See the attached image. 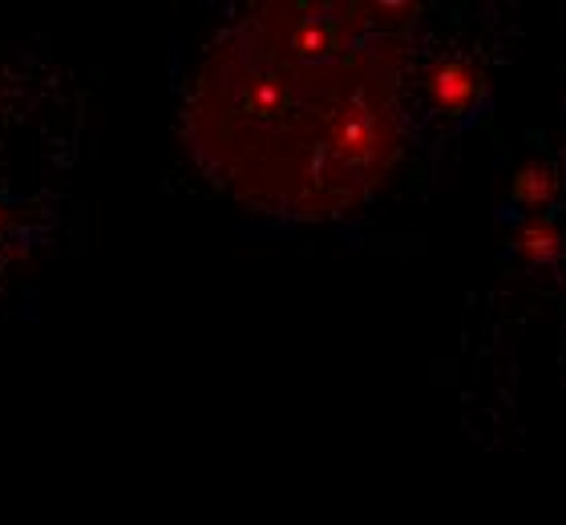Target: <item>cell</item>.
Returning <instances> with one entry per match:
<instances>
[{
  "mask_svg": "<svg viewBox=\"0 0 566 525\" xmlns=\"http://www.w3.org/2000/svg\"><path fill=\"white\" fill-rule=\"evenodd\" d=\"M563 246H566V234L563 227L555 222V214H526V219L514 227L510 234V251L522 259V263H531V267H551L563 259Z\"/></svg>",
  "mask_w": 566,
  "mask_h": 525,
  "instance_id": "3957f363",
  "label": "cell"
},
{
  "mask_svg": "<svg viewBox=\"0 0 566 525\" xmlns=\"http://www.w3.org/2000/svg\"><path fill=\"white\" fill-rule=\"evenodd\" d=\"M0 227H4V207H0Z\"/></svg>",
  "mask_w": 566,
  "mask_h": 525,
  "instance_id": "5b68a950",
  "label": "cell"
},
{
  "mask_svg": "<svg viewBox=\"0 0 566 525\" xmlns=\"http://www.w3.org/2000/svg\"><path fill=\"white\" fill-rule=\"evenodd\" d=\"M421 4H251L214 36L187 141L231 199L292 219L365 207L405 154L401 90Z\"/></svg>",
  "mask_w": 566,
  "mask_h": 525,
  "instance_id": "6da1fadb",
  "label": "cell"
},
{
  "mask_svg": "<svg viewBox=\"0 0 566 525\" xmlns=\"http://www.w3.org/2000/svg\"><path fill=\"white\" fill-rule=\"evenodd\" d=\"M558 190H563L558 170L551 162H538V158L522 162L514 170V178H510V199L526 210H538V214H543V207H551L558 199Z\"/></svg>",
  "mask_w": 566,
  "mask_h": 525,
  "instance_id": "277c9868",
  "label": "cell"
},
{
  "mask_svg": "<svg viewBox=\"0 0 566 525\" xmlns=\"http://www.w3.org/2000/svg\"><path fill=\"white\" fill-rule=\"evenodd\" d=\"M421 90L441 117H470L485 97V73L465 57H441L424 70Z\"/></svg>",
  "mask_w": 566,
  "mask_h": 525,
  "instance_id": "7a4b0ae2",
  "label": "cell"
}]
</instances>
